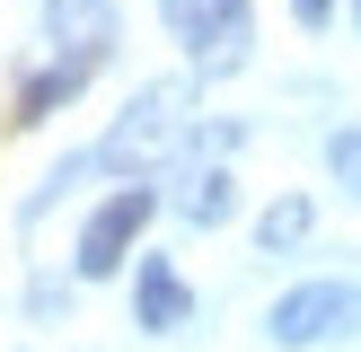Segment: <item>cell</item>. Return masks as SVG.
<instances>
[{
  "label": "cell",
  "instance_id": "5b68a950",
  "mask_svg": "<svg viewBox=\"0 0 361 352\" xmlns=\"http://www.w3.org/2000/svg\"><path fill=\"white\" fill-rule=\"evenodd\" d=\"M106 35H115V9H106V0H53V44H62V62L97 70Z\"/></svg>",
  "mask_w": 361,
  "mask_h": 352
},
{
  "label": "cell",
  "instance_id": "8fae6325",
  "mask_svg": "<svg viewBox=\"0 0 361 352\" xmlns=\"http://www.w3.org/2000/svg\"><path fill=\"white\" fill-rule=\"evenodd\" d=\"M291 9H300V27H326V9H335V0H291Z\"/></svg>",
  "mask_w": 361,
  "mask_h": 352
},
{
  "label": "cell",
  "instance_id": "7a4b0ae2",
  "mask_svg": "<svg viewBox=\"0 0 361 352\" xmlns=\"http://www.w3.org/2000/svg\"><path fill=\"white\" fill-rule=\"evenodd\" d=\"M264 326H274L282 352H309V344H326V334H353L361 326V291H353V282H309V291L274 299Z\"/></svg>",
  "mask_w": 361,
  "mask_h": 352
},
{
  "label": "cell",
  "instance_id": "ba28073f",
  "mask_svg": "<svg viewBox=\"0 0 361 352\" xmlns=\"http://www.w3.org/2000/svg\"><path fill=\"white\" fill-rule=\"evenodd\" d=\"M80 80H88L80 62H53L44 80H27V88H18V123H44V106H62L71 88H80Z\"/></svg>",
  "mask_w": 361,
  "mask_h": 352
},
{
  "label": "cell",
  "instance_id": "8992f818",
  "mask_svg": "<svg viewBox=\"0 0 361 352\" xmlns=\"http://www.w3.org/2000/svg\"><path fill=\"white\" fill-rule=\"evenodd\" d=\"M141 326H150V334L185 326V282H176L168 264H141Z\"/></svg>",
  "mask_w": 361,
  "mask_h": 352
},
{
  "label": "cell",
  "instance_id": "30bf717a",
  "mask_svg": "<svg viewBox=\"0 0 361 352\" xmlns=\"http://www.w3.org/2000/svg\"><path fill=\"white\" fill-rule=\"evenodd\" d=\"M326 158H335V176L361 194V132H335V141H326Z\"/></svg>",
  "mask_w": 361,
  "mask_h": 352
},
{
  "label": "cell",
  "instance_id": "9c48e42d",
  "mask_svg": "<svg viewBox=\"0 0 361 352\" xmlns=\"http://www.w3.org/2000/svg\"><path fill=\"white\" fill-rule=\"evenodd\" d=\"M185 220H203V229H212V220H229V176H221V168H203V176H194Z\"/></svg>",
  "mask_w": 361,
  "mask_h": 352
},
{
  "label": "cell",
  "instance_id": "3957f363",
  "mask_svg": "<svg viewBox=\"0 0 361 352\" xmlns=\"http://www.w3.org/2000/svg\"><path fill=\"white\" fill-rule=\"evenodd\" d=\"M176 27H185L194 70H203V80L238 70L247 44H256V9H247V0H176Z\"/></svg>",
  "mask_w": 361,
  "mask_h": 352
},
{
  "label": "cell",
  "instance_id": "52a82bcc",
  "mask_svg": "<svg viewBox=\"0 0 361 352\" xmlns=\"http://www.w3.org/2000/svg\"><path fill=\"white\" fill-rule=\"evenodd\" d=\"M309 220H317V211H309V194H282V203H274V211H264V220H256L264 256H291V246L309 238Z\"/></svg>",
  "mask_w": 361,
  "mask_h": 352
},
{
  "label": "cell",
  "instance_id": "6da1fadb",
  "mask_svg": "<svg viewBox=\"0 0 361 352\" xmlns=\"http://www.w3.org/2000/svg\"><path fill=\"white\" fill-rule=\"evenodd\" d=\"M176 132H185V88H141L133 115L106 132V168H123V176L159 168V158L176 150Z\"/></svg>",
  "mask_w": 361,
  "mask_h": 352
},
{
  "label": "cell",
  "instance_id": "277c9868",
  "mask_svg": "<svg viewBox=\"0 0 361 352\" xmlns=\"http://www.w3.org/2000/svg\"><path fill=\"white\" fill-rule=\"evenodd\" d=\"M150 211H159V194H150V185H123L115 203H97V220L80 229V273H88V282H106L123 256H133V238L150 229Z\"/></svg>",
  "mask_w": 361,
  "mask_h": 352
}]
</instances>
